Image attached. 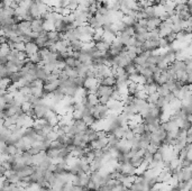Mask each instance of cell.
Masks as SVG:
<instances>
[{"label": "cell", "mask_w": 192, "mask_h": 191, "mask_svg": "<svg viewBox=\"0 0 192 191\" xmlns=\"http://www.w3.org/2000/svg\"><path fill=\"white\" fill-rule=\"evenodd\" d=\"M156 92H157V94L160 96V97H164V96H166V94L170 93V90L166 88L165 84H162V86H158L157 89H156Z\"/></svg>", "instance_id": "ffe728a7"}, {"label": "cell", "mask_w": 192, "mask_h": 191, "mask_svg": "<svg viewBox=\"0 0 192 191\" xmlns=\"http://www.w3.org/2000/svg\"><path fill=\"white\" fill-rule=\"evenodd\" d=\"M13 50L17 52H24L25 51V43L21 42V43H13Z\"/></svg>", "instance_id": "83f0119b"}, {"label": "cell", "mask_w": 192, "mask_h": 191, "mask_svg": "<svg viewBox=\"0 0 192 191\" xmlns=\"http://www.w3.org/2000/svg\"><path fill=\"white\" fill-rule=\"evenodd\" d=\"M116 40V34H112L110 32H104V35H102V40L104 43H107L108 45H111Z\"/></svg>", "instance_id": "8fae6325"}, {"label": "cell", "mask_w": 192, "mask_h": 191, "mask_svg": "<svg viewBox=\"0 0 192 191\" xmlns=\"http://www.w3.org/2000/svg\"><path fill=\"white\" fill-rule=\"evenodd\" d=\"M5 19H6V16H5V13H3V9L0 8V24H1Z\"/></svg>", "instance_id": "1f68e13d"}, {"label": "cell", "mask_w": 192, "mask_h": 191, "mask_svg": "<svg viewBox=\"0 0 192 191\" xmlns=\"http://www.w3.org/2000/svg\"><path fill=\"white\" fill-rule=\"evenodd\" d=\"M13 101H15L16 105L21 106L24 102H26V96H24V94L20 93L19 91L15 92V93H13Z\"/></svg>", "instance_id": "4fadbf2b"}, {"label": "cell", "mask_w": 192, "mask_h": 191, "mask_svg": "<svg viewBox=\"0 0 192 191\" xmlns=\"http://www.w3.org/2000/svg\"><path fill=\"white\" fill-rule=\"evenodd\" d=\"M46 138H47L50 142H53V141H57L59 135L56 134L54 130H52V132H50V133H47V134H46Z\"/></svg>", "instance_id": "f1b7e54d"}, {"label": "cell", "mask_w": 192, "mask_h": 191, "mask_svg": "<svg viewBox=\"0 0 192 191\" xmlns=\"http://www.w3.org/2000/svg\"><path fill=\"white\" fill-rule=\"evenodd\" d=\"M157 146L156 145H154V144H152V143H149L148 145H147V147H146V151L148 152V153H151V154H154V153H156L157 152Z\"/></svg>", "instance_id": "f546056e"}, {"label": "cell", "mask_w": 192, "mask_h": 191, "mask_svg": "<svg viewBox=\"0 0 192 191\" xmlns=\"http://www.w3.org/2000/svg\"><path fill=\"white\" fill-rule=\"evenodd\" d=\"M82 46H83V42H81L79 40L70 42V47H71L72 52H80L82 50Z\"/></svg>", "instance_id": "9a60e30c"}, {"label": "cell", "mask_w": 192, "mask_h": 191, "mask_svg": "<svg viewBox=\"0 0 192 191\" xmlns=\"http://www.w3.org/2000/svg\"><path fill=\"white\" fill-rule=\"evenodd\" d=\"M28 60H29L32 63H35V64H40V63H42V57H40V55L37 53L33 54V55H30V56H28Z\"/></svg>", "instance_id": "d4e9b609"}, {"label": "cell", "mask_w": 192, "mask_h": 191, "mask_svg": "<svg viewBox=\"0 0 192 191\" xmlns=\"http://www.w3.org/2000/svg\"><path fill=\"white\" fill-rule=\"evenodd\" d=\"M3 67H5V65H3V64H0V72L3 70Z\"/></svg>", "instance_id": "d6a6232c"}, {"label": "cell", "mask_w": 192, "mask_h": 191, "mask_svg": "<svg viewBox=\"0 0 192 191\" xmlns=\"http://www.w3.org/2000/svg\"><path fill=\"white\" fill-rule=\"evenodd\" d=\"M38 47H37V45L34 43V42H26L25 43V53H26V55H27V57L28 56H30V55H33V54H35V53H37L38 52Z\"/></svg>", "instance_id": "52a82bcc"}, {"label": "cell", "mask_w": 192, "mask_h": 191, "mask_svg": "<svg viewBox=\"0 0 192 191\" xmlns=\"http://www.w3.org/2000/svg\"><path fill=\"white\" fill-rule=\"evenodd\" d=\"M50 148H54V150H57V151H60V150H62L63 147H65V146L62 144L61 142H59V141H53V142L50 143V146H48Z\"/></svg>", "instance_id": "484cf974"}, {"label": "cell", "mask_w": 192, "mask_h": 191, "mask_svg": "<svg viewBox=\"0 0 192 191\" xmlns=\"http://www.w3.org/2000/svg\"><path fill=\"white\" fill-rule=\"evenodd\" d=\"M77 6H79V3H77V0H69L67 8L69 9V10L71 11V13H72V11L77 10Z\"/></svg>", "instance_id": "4316f807"}, {"label": "cell", "mask_w": 192, "mask_h": 191, "mask_svg": "<svg viewBox=\"0 0 192 191\" xmlns=\"http://www.w3.org/2000/svg\"><path fill=\"white\" fill-rule=\"evenodd\" d=\"M42 119H44V120L50 123V124L53 125V126H56L57 123H59V115L53 110H47Z\"/></svg>", "instance_id": "277c9868"}, {"label": "cell", "mask_w": 192, "mask_h": 191, "mask_svg": "<svg viewBox=\"0 0 192 191\" xmlns=\"http://www.w3.org/2000/svg\"><path fill=\"white\" fill-rule=\"evenodd\" d=\"M158 98H160V96L157 94V92H154V93L147 94L146 101L148 102L149 105H156V102H157Z\"/></svg>", "instance_id": "ac0fdd59"}, {"label": "cell", "mask_w": 192, "mask_h": 191, "mask_svg": "<svg viewBox=\"0 0 192 191\" xmlns=\"http://www.w3.org/2000/svg\"><path fill=\"white\" fill-rule=\"evenodd\" d=\"M129 190L131 191H143V186L138 180H135L131 186H129Z\"/></svg>", "instance_id": "cb8c5ba5"}, {"label": "cell", "mask_w": 192, "mask_h": 191, "mask_svg": "<svg viewBox=\"0 0 192 191\" xmlns=\"http://www.w3.org/2000/svg\"><path fill=\"white\" fill-rule=\"evenodd\" d=\"M85 103L91 107H94L99 103V97L96 93H88V96L85 97Z\"/></svg>", "instance_id": "ba28073f"}, {"label": "cell", "mask_w": 192, "mask_h": 191, "mask_svg": "<svg viewBox=\"0 0 192 191\" xmlns=\"http://www.w3.org/2000/svg\"><path fill=\"white\" fill-rule=\"evenodd\" d=\"M115 82H116V78L114 76H111V77H106V78L102 79L100 84L107 86V87H114L115 86Z\"/></svg>", "instance_id": "2e32d148"}, {"label": "cell", "mask_w": 192, "mask_h": 191, "mask_svg": "<svg viewBox=\"0 0 192 191\" xmlns=\"http://www.w3.org/2000/svg\"><path fill=\"white\" fill-rule=\"evenodd\" d=\"M171 27H172V23H171V20L168 18L166 19V20L161 22V24L158 25V27H157L160 37H166L170 33H172V28H171Z\"/></svg>", "instance_id": "7a4b0ae2"}, {"label": "cell", "mask_w": 192, "mask_h": 191, "mask_svg": "<svg viewBox=\"0 0 192 191\" xmlns=\"http://www.w3.org/2000/svg\"><path fill=\"white\" fill-rule=\"evenodd\" d=\"M21 79V73L20 71H18V72H13L10 74V77H9V80H10L11 83H17V82H19Z\"/></svg>", "instance_id": "603a6c76"}, {"label": "cell", "mask_w": 192, "mask_h": 191, "mask_svg": "<svg viewBox=\"0 0 192 191\" xmlns=\"http://www.w3.org/2000/svg\"><path fill=\"white\" fill-rule=\"evenodd\" d=\"M158 84L156 82H152V83H145L144 84V91L146 92L147 94L154 93L156 92V89H157Z\"/></svg>", "instance_id": "5bb4252c"}, {"label": "cell", "mask_w": 192, "mask_h": 191, "mask_svg": "<svg viewBox=\"0 0 192 191\" xmlns=\"http://www.w3.org/2000/svg\"><path fill=\"white\" fill-rule=\"evenodd\" d=\"M64 63H65V66L73 67V69L80 64V62H79L77 59H74L72 55H70V56H67V59H64Z\"/></svg>", "instance_id": "7c38bea8"}, {"label": "cell", "mask_w": 192, "mask_h": 191, "mask_svg": "<svg viewBox=\"0 0 192 191\" xmlns=\"http://www.w3.org/2000/svg\"><path fill=\"white\" fill-rule=\"evenodd\" d=\"M109 109L106 105L102 103H98L97 106H94L91 110V115L93 116L96 120H104L107 118V116L109 115Z\"/></svg>", "instance_id": "6da1fadb"}, {"label": "cell", "mask_w": 192, "mask_h": 191, "mask_svg": "<svg viewBox=\"0 0 192 191\" xmlns=\"http://www.w3.org/2000/svg\"><path fill=\"white\" fill-rule=\"evenodd\" d=\"M107 107L109 109V111L111 113H115V114H120L121 110H123V101L120 100H114V99H110L109 101L107 102Z\"/></svg>", "instance_id": "3957f363"}, {"label": "cell", "mask_w": 192, "mask_h": 191, "mask_svg": "<svg viewBox=\"0 0 192 191\" xmlns=\"http://www.w3.org/2000/svg\"><path fill=\"white\" fill-rule=\"evenodd\" d=\"M11 84L9 78H0V90H7L8 87Z\"/></svg>", "instance_id": "7402d4cb"}, {"label": "cell", "mask_w": 192, "mask_h": 191, "mask_svg": "<svg viewBox=\"0 0 192 191\" xmlns=\"http://www.w3.org/2000/svg\"><path fill=\"white\" fill-rule=\"evenodd\" d=\"M129 128L133 130V133L135 135H141L144 132H146V126H145L144 123H141V124H136V125H131V126H129Z\"/></svg>", "instance_id": "30bf717a"}, {"label": "cell", "mask_w": 192, "mask_h": 191, "mask_svg": "<svg viewBox=\"0 0 192 191\" xmlns=\"http://www.w3.org/2000/svg\"><path fill=\"white\" fill-rule=\"evenodd\" d=\"M124 188H126V187H124L123 184H121V182H119V183H117L114 188H111V190L110 191H123Z\"/></svg>", "instance_id": "4dcf8cb0"}, {"label": "cell", "mask_w": 192, "mask_h": 191, "mask_svg": "<svg viewBox=\"0 0 192 191\" xmlns=\"http://www.w3.org/2000/svg\"><path fill=\"white\" fill-rule=\"evenodd\" d=\"M43 23H44V19H42L40 17H38V18H34L32 20V32L34 33H37V34H40L42 32H44L43 30Z\"/></svg>", "instance_id": "5b68a950"}, {"label": "cell", "mask_w": 192, "mask_h": 191, "mask_svg": "<svg viewBox=\"0 0 192 191\" xmlns=\"http://www.w3.org/2000/svg\"><path fill=\"white\" fill-rule=\"evenodd\" d=\"M121 22L125 24V26L127 27H133L135 25V23L137 22L136 18H134V17H129V16H124L123 19H121Z\"/></svg>", "instance_id": "d6986e66"}, {"label": "cell", "mask_w": 192, "mask_h": 191, "mask_svg": "<svg viewBox=\"0 0 192 191\" xmlns=\"http://www.w3.org/2000/svg\"><path fill=\"white\" fill-rule=\"evenodd\" d=\"M43 30L44 32H51V30H55V25L52 20H44L43 23Z\"/></svg>", "instance_id": "e0dca14e"}, {"label": "cell", "mask_w": 192, "mask_h": 191, "mask_svg": "<svg viewBox=\"0 0 192 191\" xmlns=\"http://www.w3.org/2000/svg\"><path fill=\"white\" fill-rule=\"evenodd\" d=\"M46 36H47L48 42L56 43V42H59V40H62L63 33H60V32H57V30H51V32H46Z\"/></svg>", "instance_id": "8992f818"}, {"label": "cell", "mask_w": 192, "mask_h": 191, "mask_svg": "<svg viewBox=\"0 0 192 191\" xmlns=\"http://www.w3.org/2000/svg\"><path fill=\"white\" fill-rule=\"evenodd\" d=\"M98 86H99V81L97 78H87L84 80V84H83V87H84L87 90H90Z\"/></svg>", "instance_id": "9c48e42d"}, {"label": "cell", "mask_w": 192, "mask_h": 191, "mask_svg": "<svg viewBox=\"0 0 192 191\" xmlns=\"http://www.w3.org/2000/svg\"><path fill=\"white\" fill-rule=\"evenodd\" d=\"M123 191H131V190H129V188H124Z\"/></svg>", "instance_id": "836d02e7"}, {"label": "cell", "mask_w": 192, "mask_h": 191, "mask_svg": "<svg viewBox=\"0 0 192 191\" xmlns=\"http://www.w3.org/2000/svg\"><path fill=\"white\" fill-rule=\"evenodd\" d=\"M82 120L84 121L85 123V125L88 127H90V126H92V125L94 124V121H96V119H94V117L92 115H84L82 117Z\"/></svg>", "instance_id": "44dd1931"}]
</instances>
